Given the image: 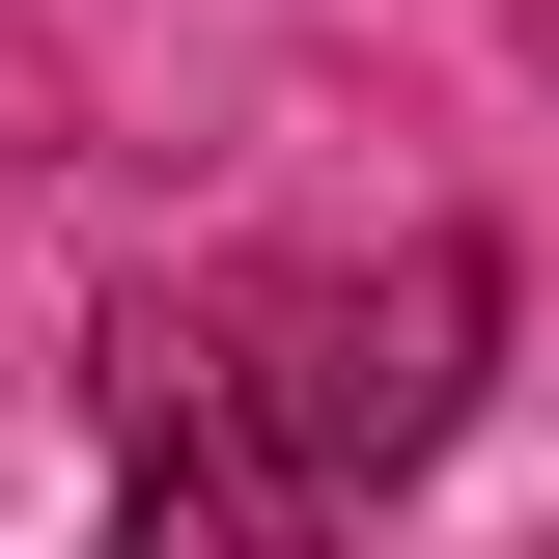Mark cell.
Listing matches in <instances>:
<instances>
[{"label":"cell","instance_id":"1","mask_svg":"<svg viewBox=\"0 0 559 559\" xmlns=\"http://www.w3.org/2000/svg\"><path fill=\"white\" fill-rule=\"evenodd\" d=\"M503 336V252L419 224V252H224V280H140L112 308V476L140 559H336L364 503L476 419Z\"/></svg>","mask_w":559,"mask_h":559}]
</instances>
